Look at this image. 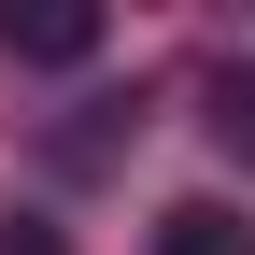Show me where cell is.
I'll return each instance as SVG.
<instances>
[{"label": "cell", "instance_id": "obj_1", "mask_svg": "<svg viewBox=\"0 0 255 255\" xmlns=\"http://www.w3.org/2000/svg\"><path fill=\"white\" fill-rule=\"evenodd\" d=\"M0 57H28V71H85V57H100V14H85V0H0Z\"/></svg>", "mask_w": 255, "mask_h": 255}, {"label": "cell", "instance_id": "obj_2", "mask_svg": "<svg viewBox=\"0 0 255 255\" xmlns=\"http://www.w3.org/2000/svg\"><path fill=\"white\" fill-rule=\"evenodd\" d=\"M213 142L255 170V71H227V85H213Z\"/></svg>", "mask_w": 255, "mask_h": 255}, {"label": "cell", "instance_id": "obj_3", "mask_svg": "<svg viewBox=\"0 0 255 255\" xmlns=\"http://www.w3.org/2000/svg\"><path fill=\"white\" fill-rule=\"evenodd\" d=\"M156 255H255V241L227 227V213H170V241H156Z\"/></svg>", "mask_w": 255, "mask_h": 255}, {"label": "cell", "instance_id": "obj_4", "mask_svg": "<svg viewBox=\"0 0 255 255\" xmlns=\"http://www.w3.org/2000/svg\"><path fill=\"white\" fill-rule=\"evenodd\" d=\"M0 255H71V241H57V227H28V213H14V227H0Z\"/></svg>", "mask_w": 255, "mask_h": 255}]
</instances>
